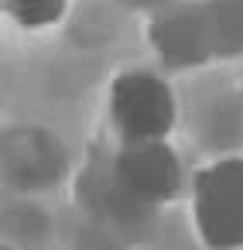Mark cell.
<instances>
[{
  "instance_id": "obj_1",
  "label": "cell",
  "mask_w": 243,
  "mask_h": 250,
  "mask_svg": "<svg viewBox=\"0 0 243 250\" xmlns=\"http://www.w3.org/2000/svg\"><path fill=\"white\" fill-rule=\"evenodd\" d=\"M192 226L205 250H243V154L192 175Z\"/></svg>"
},
{
  "instance_id": "obj_2",
  "label": "cell",
  "mask_w": 243,
  "mask_h": 250,
  "mask_svg": "<svg viewBox=\"0 0 243 250\" xmlns=\"http://www.w3.org/2000/svg\"><path fill=\"white\" fill-rule=\"evenodd\" d=\"M178 120L175 89L168 79L147 69H127L110 86V124L120 134V144H151L168 141Z\"/></svg>"
},
{
  "instance_id": "obj_3",
  "label": "cell",
  "mask_w": 243,
  "mask_h": 250,
  "mask_svg": "<svg viewBox=\"0 0 243 250\" xmlns=\"http://www.w3.org/2000/svg\"><path fill=\"white\" fill-rule=\"evenodd\" d=\"M113 182L141 206H164L182 188V161L168 141L120 144L113 158Z\"/></svg>"
},
{
  "instance_id": "obj_4",
  "label": "cell",
  "mask_w": 243,
  "mask_h": 250,
  "mask_svg": "<svg viewBox=\"0 0 243 250\" xmlns=\"http://www.w3.org/2000/svg\"><path fill=\"white\" fill-rule=\"evenodd\" d=\"M147 42L168 69H199L202 62H209L216 55L202 4L158 7L147 24Z\"/></svg>"
},
{
  "instance_id": "obj_5",
  "label": "cell",
  "mask_w": 243,
  "mask_h": 250,
  "mask_svg": "<svg viewBox=\"0 0 243 250\" xmlns=\"http://www.w3.org/2000/svg\"><path fill=\"white\" fill-rule=\"evenodd\" d=\"M205 21L212 35L216 55H240L243 52V0H209Z\"/></svg>"
},
{
  "instance_id": "obj_6",
  "label": "cell",
  "mask_w": 243,
  "mask_h": 250,
  "mask_svg": "<svg viewBox=\"0 0 243 250\" xmlns=\"http://www.w3.org/2000/svg\"><path fill=\"white\" fill-rule=\"evenodd\" d=\"M4 14L24 31H45L62 21L69 0H0Z\"/></svg>"
},
{
  "instance_id": "obj_7",
  "label": "cell",
  "mask_w": 243,
  "mask_h": 250,
  "mask_svg": "<svg viewBox=\"0 0 243 250\" xmlns=\"http://www.w3.org/2000/svg\"><path fill=\"white\" fill-rule=\"evenodd\" d=\"M127 4H134V7H154V11H158V7L168 4V0H127Z\"/></svg>"
},
{
  "instance_id": "obj_8",
  "label": "cell",
  "mask_w": 243,
  "mask_h": 250,
  "mask_svg": "<svg viewBox=\"0 0 243 250\" xmlns=\"http://www.w3.org/2000/svg\"><path fill=\"white\" fill-rule=\"evenodd\" d=\"M0 250H14V247H0Z\"/></svg>"
}]
</instances>
